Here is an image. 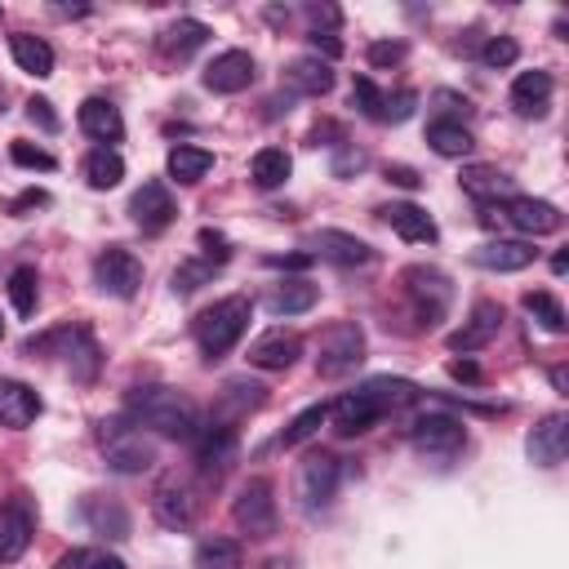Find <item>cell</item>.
<instances>
[{
    "mask_svg": "<svg viewBox=\"0 0 569 569\" xmlns=\"http://www.w3.org/2000/svg\"><path fill=\"white\" fill-rule=\"evenodd\" d=\"M124 409L142 431H156L169 440H196V431H200V409L178 387H160V382L138 387V391H129Z\"/></svg>",
    "mask_w": 569,
    "mask_h": 569,
    "instance_id": "1",
    "label": "cell"
},
{
    "mask_svg": "<svg viewBox=\"0 0 569 569\" xmlns=\"http://www.w3.org/2000/svg\"><path fill=\"white\" fill-rule=\"evenodd\" d=\"M249 316H253V302H249V298H240V293L218 298L213 307H204V311L196 316V325H191V329H196V347L204 351V360L227 356V351L244 338Z\"/></svg>",
    "mask_w": 569,
    "mask_h": 569,
    "instance_id": "2",
    "label": "cell"
},
{
    "mask_svg": "<svg viewBox=\"0 0 569 569\" xmlns=\"http://www.w3.org/2000/svg\"><path fill=\"white\" fill-rule=\"evenodd\" d=\"M360 360H365V329L356 320H338L320 333V356H316L320 378H347L351 369H360Z\"/></svg>",
    "mask_w": 569,
    "mask_h": 569,
    "instance_id": "3",
    "label": "cell"
},
{
    "mask_svg": "<svg viewBox=\"0 0 569 569\" xmlns=\"http://www.w3.org/2000/svg\"><path fill=\"white\" fill-rule=\"evenodd\" d=\"M102 453H107V467L120 476H142L147 467H156V440L124 422L102 427Z\"/></svg>",
    "mask_w": 569,
    "mask_h": 569,
    "instance_id": "4",
    "label": "cell"
},
{
    "mask_svg": "<svg viewBox=\"0 0 569 569\" xmlns=\"http://www.w3.org/2000/svg\"><path fill=\"white\" fill-rule=\"evenodd\" d=\"M231 520L249 538H267L276 529V489L267 476H249L231 498Z\"/></svg>",
    "mask_w": 569,
    "mask_h": 569,
    "instance_id": "5",
    "label": "cell"
},
{
    "mask_svg": "<svg viewBox=\"0 0 569 569\" xmlns=\"http://www.w3.org/2000/svg\"><path fill=\"white\" fill-rule=\"evenodd\" d=\"M342 485V462L333 453H307L302 467H298V480H293V493H298V507L302 511H320L333 502Z\"/></svg>",
    "mask_w": 569,
    "mask_h": 569,
    "instance_id": "6",
    "label": "cell"
},
{
    "mask_svg": "<svg viewBox=\"0 0 569 569\" xmlns=\"http://www.w3.org/2000/svg\"><path fill=\"white\" fill-rule=\"evenodd\" d=\"M409 440H413V449H418V453L453 458V453L467 445V427H462V418H453V413H445V409H431V413L413 418Z\"/></svg>",
    "mask_w": 569,
    "mask_h": 569,
    "instance_id": "7",
    "label": "cell"
},
{
    "mask_svg": "<svg viewBox=\"0 0 569 569\" xmlns=\"http://www.w3.org/2000/svg\"><path fill=\"white\" fill-rule=\"evenodd\" d=\"M405 289H409V302L418 311V325H440V316L449 311V276L436 271V267H409L405 271Z\"/></svg>",
    "mask_w": 569,
    "mask_h": 569,
    "instance_id": "8",
    "label": "cell"
},
{
    "mask_svg": "<svg viewBox=\"0 0 569 569\" xmlns=\"http://www.w3.org/2000/svg\"><path fill=\"white\" fill-rule=\"evenodd\" d=\"M93 284L111 298H133L138 284H142V262L120 249V244H107L98 258H93Z\"/></svg>",
    "mask_w": 569,
    "mask_h": 569,
    "instance_id": "9",
    "label": "cell"
},
{
    "mask_svg": "<svg viewBox=\"0 0 569 569\" xmlns=\"http://www.w3.org/2000/svg\"><path fill=\"white\" fill-rule=\"evenodd\" d=\"M151 511H156V520H160L164 529H191L196 516H200V498H196V489H191L187 480L169 476V480L156 485V493H151Z\"/></svg>",
    "mask_w": 569,
    "mask_h": 569,
    "instance_id": "10",
    "label": "cell"
},
{
    "mask_svg": "<svg viewBox=\"0 0 569 569\" xmlns=\"http://www.w3.org/2000/svg\"><path fill=\"white\" fill-rule=\"evenodd\" d=\"M31 533H36V507L27 493H13L0 507V560H18L31 547Z\"/></svg>",
    "mask_w": 569,
    "mask_h": 569,
    "instance_id": "11",
    "label": "cell"
},
{
    "mask_svg": "<svg viewBox=\"0 0 569 569\" xmlns=\"http://www.w3.org/2000/svg\"><path fill=\"white\" fill-rule=\"evenodd\" d=\"M129 218H133L147 236H156V231H164V227L178 218V204H173L169 187H164L160 178H151V182H142V187L133 191V200H129Z\"/></svg>",
    "mask_w": 569,
    "mask_h": 569,
    "instance_id": "12",
    "label": "cell"
},
{
    "mask_svg": "<svg viewBox=\"0 0 569 569\" xmlns=\"http://www.w3.org/2000/svg\"><path fill=\"white\" fill-rule=\"evenodd\" d=\"M298 356H302V338H298L293 329H267V333H258V338L249 342V351H244V360H249L253 369H267V373L289 369Z\"/></svg>",
    "mask_w": 569,
    "mask_h": 569,
    "instance_id": "13",
    "label": "cell"
},
{
    "mask_svg": "<svg viewBox=\"0 0 569 569\" xmlns=\"http://www.w3.org/2000/svg\"><path fill=\"white\" fill-rule=\"evenodd\" d=\"M200 80L213 93H240L253 84V53L249 49H222V53H213V62L204 67Z\"/></svg>",
    "mask_w": 569,
    "mask_h": 569,
    "instance_id": "14",
    "label": "cell"
},
{
    "mask_svg": "<svg viewBox=\"0 0 569 569\" xmlns=\"http://www.w3.org/2000/svg\"><path fill=\"white\" fill-rule=\"evenodd\" d=\"M516 231L525 236H551L560 227V209L551 200H538V196H511L502 209H498Z\"/></svg>",
    "mask_w": 569,
    "mask_h": 569,
    "instance_id": "15",
    "label": "cell"
},
{
    "mask_svg": "<svg viewBox=\"0 0 569 569\" xmlns=\"http://www.w3.org/2000/svg\"><path fill=\"white\" fill-rule=\"evenodd\" d=\"M311 253L325 258V262H338V267H365V262H373V249L360 236L338 231V227H320L311 236Z\"/></svg>",
    "mask_w": 569,
    "mask_h": 569,
    "instance_id": "16",
    "label": "cell"
},
{
    "mask_svg": "<svg viewBox=\"0 0 569 569\" xmlns=\"http://www.w3.org/2000/svg\"><path fill=\"white\" fill-rule=\"evenodd\" d=\"M498 329H502V307H498L493 298H480V302L471 307V316L462 320V329L449 333V347H453V351H476V347L493 342Z\"/></svg>",
    "mask_w": 569,
    "mask_h": 569,
    "instance_id": "17",
    "label": "cell"
},
{
    "mask_svg": "<svg viewBox=\"0 0 569 569\" xmlns=\"http://www.w3.org/2000/svg\"><path fill=\"white\" fill-rule=\"evenodd\" d=\"M525 449H529V458H533L538 467H560L565 453H569V418H565V413H547V418L529 431Z\"/></svg>",
    "mask_w": 569,
    "mask_h": 569,
    "instance_id": "18",
    "label": "cell"
},
{
    "mask_svg": "<svg viewBox=\"0 0 569 569\" xmlns=\"http://www.w3.org/2000/svg\"><path fill=\"white\" fill-rule=\"evenodd\" d=\"M378 213H382V222H387L400 240H409V244H436V240H440L431 213H427L422 204H413V200H396V204H387V209H378Z\"/></svg>",
    "mask_w": 569,
    "mask_h": 569,
    "instance_id": "19",
    "label": "cell"
},
{
    "mask_svg": "<svg viewBox=\"0 0 569 569\" xmlns=\"http://www.w3.org/2000/svg\"><path fill=\"white\" fill-rule=\"evenodd\" d=\"M378 418H387V413H382V409L373 405V396H365L360 387L347 391V396H338V400L329 405V422H333L338 436H360V431H369Z\"/></svg>",
    "mask_w": 569,
    "mask_h": 569,
    "instance_id": "20",
    "label": "cell"
},
{
    "mask_svg": "<svg viewBox=\"0 0 569 569\" xmlns=\"http://www.w3.org/2000/svg\"><path fill=\"white\" fill-rule=\"evenodd\" d=\"M231 458H236V427L231 422H209V427L196 431V462H200V471L222 476L231 467Z\"/></svg>",
    "mask_w": 569,
    "mask_h": 569,
    "instance_id": "21",
    "label": "cell"
},
{
    "mask_svg": "<svg viewBox=\"0 0 569 569\" xmlns=\"http://www.w3.org/2000/svg\"><path fill=\"white\" fill-rule=\"evenodd\" d=\"M551 93H556V80H551V71H520L516 80H511V107H516V116H547V107H551Z\"/></svg>",
    "mask_w": 569,
    "mask_h": 569,
    "instance_id": "22",
    "label": "cell"
},
{
    "mask_svg": "<svg viewBox=\"0 0 569 569\" xmlns=\"http://www.w3.org/2000/svg\"><path fill=\"white\" fill-rule=\"evenodd\" d=\"M44 400L36 396V387L18 382V378H0V427H31L40 418Z\"/></svg>",
    "mask_w": 569,
    "mask_h": 569,
    "instance_id": "23",
    "label": "cell"
},
{
    "mask_svg": "<svg viewBox=\"0 0 569 569\" xmlns=\"http://www.w3.org/2000/svg\"><path fill=\"white\" fill-rule=\"evenodd\" d=\"M76 120H80V129L93 138V142H120L124 138V116H120V107L116 102H107V98H84L80 102V111H76Z\"/></svg>",
    "mask_w": 569,
    "mask_h": 569,
    "instance_id": "24",
    "label": "cell"
},
{
    "mask_svg": "<svg viewBox=\"0 0 569 569\" xmlns=\"http://www.w3.org/2000/svg\"><path fill=\"white\" fill-rule=\"evenodd\" d=\"M262 400H267V387L262 382H253V378H227V387L218 396V418L213 422H231L236 427L244 413L262 409Z\"/></svg>",
    "mask_w": 569,
    "mask_h": 569,
    "instance_id": "25",
    "label": "cell"
},
{
    "mask_svg": "<svg viewBox=\"0 0 569 569\" xmlns=\"http://www.w3.org/2000/svg\"><path fill=\"white\" fill-rule=\"evenodd\" d=\"M533 258H538V249L525 240H489V244L471 249V262L485 271H525Z\"/></svg>",
    "mask_w": 569,
    "mask_h": 569,
    "instance_id": "26",
    "label": "cell"
},
{
    "mask_svg": "<svg viewBox=\"0 0 569 569\" xmlns=\"http://www.w3.org/2000/svg\"><path fill=\"white\" fill-rule=\"evenodd\" d=\"M284 84H289L293 93L320 98V93L333 89V67H329L325 58H316V53H302V58H293V62L284 67Z\"/></svg>",
    "mask_w": 569,
    "mask_h": 569,
    "instance_id": "27",
    "label": "cell"
},
{
    "mask_svg": "<svg viewBox=\"0 0 569 569\" xmlns=\"http://www.w3.org/2000/svg\"><path fill=\"white\" fill-rule=\"evenodd\" d=\"M80 516H84V525H89L93 533H102V538H129V511H124L116 498H107V493H89V498L80 502Z\"/></svg>",
    "mask_w": 569,
    "mask_h": 569,
    "instance_id": "28",
    "label": "cell"
},
{
    "mask_svg": "<svg viewBox=\"0 0 569 569\" xmlns=\"http://www.w3.org/2000/svg\"><path fill=\"white\" fill-rule=\"evenodd\" d=\"M9 53H13L18 71H27V76H36V80L53 76V49H49V40H40V36H31V31H13V36H9Z\"/></svg>",
    "mask_w": 569,
    "mask_h": 569,
    "instance_id": "29",
    "label": "cell"
},
{
    "mask_svg": "<svg viewBox=\"0 0 569 569\" xmlns=\"http://www.w3.org/2000/svg\"><path fill=\"white\" fill-rule=\"evenodd\" d=\"M458 182H462V191L476 196L480 204L511 200V178H507L502 169H493V164H467V169L458 173Z\"/></svg>",
    "mask_w": 569,
    "mask_h": 569,
    "instance_id": "30",
    "label": "cell"
},
{
    "mask_svg": "<svg viewBox=\"0 0 569 569\" xmlns=\"http://www.w3.org/2000/svg\"><path fill=\"white\" fill-rule=\"evenodd\" d=\"M191 565H196V569H244V547H240L236 538L213 533V538H200V542H196Z\"/></svg>",
    "mask_w": 569,
    "mask_h": 569,
    "instance_id": "31",
    "label": "cell"
},
{
    "mask_svg": "<svg viewBox=\"0 0 569 569\" xmlns=\"http://www.w3.org/2000/svg\"><path fill=\"white\" fill-rule=\"evenodd\" d=\"M427 147H431L436 156L462 160V156L476 147V138H471V129H467L462 120H431V124H427Z\"/></svg>",
    "mask_w": 569,
    "mask_h": 569,
    "instance_id": "32",
    "label": "cell"
},
{
    "mask_svg": "<svg viewBox=\"0 0 569 569\" xmlns=\"http://www.w3.org/2000/svg\"><path fill=\"white\" fill-rule=\"evenodd\" d=\"M289 173H293V160H289L284 147H262V151L249 160V178H253V187H262V191H276Z\"/></svg>",
    "mask_w": 569,
    "mask_h": 569,
    "instance_id": "33",
    "label": "cell"
},
{
    "mask_svg": "<svg viewBox=\"0 0 569 569\" xmlns=\"http://www.w3.org/2000/svg\"><path fill=\"white\" fill-rule=\"evenodd\" d=\"M204 40H209V27H204L200 18H178V22L164 27L160 49H164L169 58H187V53H196Z\"/></svg>",
    "mask_w": 569,
    "mask_h": 569,
    "instance_id": "34",
    "label": "cell"
},
{
    "mask_svg": "<svg viewBox=\"0 0 569 569\" xmlns=\"http://www.w3.org/2000/svg\"><path fill=\"white\" fill-rule=\"evenodd\" d=\"M164 169H169L173 182L191 187V182H200L213 169V151H204V147H173L169 160H164Z\"/></svg>",
    "mask_w": 569,
    "mask_h": 569,
    "instance_id": "35",
    "label": "cell"
},
{
    "mask_svg": "<svg viewBox=\"0 0 569 569\" xmlns=\"http://www.w3.org/2000/svg\"><path fill=\"white\" fill-rule=\"evenodd\" d=\"M120 178H124V160L116 147H98L84 156V182L93 191H111V187H120Z\"/></svg>",
    "mask_w": 569,
    "mask_h": 569,
    "instance_id": "36",
    "label": "cell"
},
{
    "mask_svg": "<svg viewBox=\"0 0 569 569\" xmlns=\"http://www.w3.org/2000/svg\"><path fill=\"white\" fill-rule=\"evenodd\" d=\"M360 391L373 396V405L382 413H396V409H405V405L418 400V387L409 378H369V382H360Z\"/></svg>",
    "mask_w": 569,
    "mask_h": 569,
    "instance_id": "37",
    "label": "cell"
},
{
    "mask_svg": "<svg viewBox=\"0 0 569 569\" xmlns=\"http://www.w3.org/2000/svg\"><path fill=\"white\" fill-rule=\"evenodd\" d=\"M316 298H320V289L311 280H284L280 289H271L267 307H271V316H298V311H311Z\"/></svg>",
    "mask_w": 569,
    "mask_h": 569,
    "instance_id": "38",
    "label": "cell"
},
{
    "mask_svg": "<svg viewBox=\"0 0 569 569\" xmlns=\"http://www.w3.org/2000/svg\"><path fill=\"white\" fill-rule=\"evenodd\" d=\"M9 302H13L18 316H31L36 311V302H40V276H36V267H13L9 271Z\"/></svg>",
    "mask_w": 569,
    "mask_h": 569,
    "instance_id": "39",
    "label": "cell"
},
{
    "mask_svg": "<svg viewBox=\"0 0 569 569\" xmlns=\"http://www.w3.org/2000/svg\"><path fill=\"white\" fill-rule=\"evenodd\" d=\"M525 311H529L547 333H565V307H560V298H556V293H547V289L525 293Z\"/></svg>",
    "mask_w": 569,
    "mask_h": 569,
    "instance_id": "40",
    "label": "cell"
},
{
    "mask_svg": "<svg viewBox=\"0 0 569 569\" xmlns=\"http://www.w3.org/2000/svg\"><path fill=\"white\" fill-rule=\"evenodd\" d=\"M218 267H222V262H213V258H187V262L173 271V293H196L200 284L213 280Z\"/></svg>",
    "mask_w": 569,
    "mask_h": 569,
    "instance_id": "41",
    "label": "cell"
},
{
    "mask_svg": "<svg viewBox=\"0 0 569 569\" xmlns=\"http://www.w3.org/2000/svg\"><path fill=\"white\" fill-rule=\"evenodd\" d=\"M329 422V405H307L289 427H284V436H280V445H302V440H311L320 427Z\"/></svg>",
    "mask_w": 569,
    "mask_h": 569,
    "instance_id": "42",
    "label": "cell"
},
{
    "mask_svg": "<svg viewBox=\"0 0 569 569\" xmlns=\"http://www.w3.org/2000/svg\"><path fill=\"white\" fill-rule=\"evenodd\" d=\"M58 569H129L120 556H111V551H98V547H76V551H67L62 560H58Z\"/></svg>",
    "mask_w": 569,
    "mask_h": 569,
    "instance_id": "43",
    "label": "cell"
},
{
    "mask_svg": "<svg viewBox=\"0 0 569 569\" xmlns=\"http://www.w3.org/2000/svg\"><path fill=\"white\" fill-rule=\"evenodd\" d=\"M351 107L369 120H382V89L369 80V76H356L351 80Z\"/></svg>",
    "mask_w": 569,
    "mask_h": 569,
    "instance_id": "44",
    "label": "cell"
},
{
    "mask_svg": "<svg viewBox=\"0 0 569 569\" xmlns=\"http://www.w3.org/2000/svg\"><path fill=\"white\" fill-rule=\"evenodd\" d=\"M520 58V44L511 40V36H493V40H485V49H480V62L485 67H511Z\"/></svg>",
    "mask_w": 569,
    "mask_h": 569,
    "instance_id": "45",
    "label": "cell"
},
{
    "mask_svg": "<svg viewBox=\"0 0 569 569\" xmlns=\"http://www.w3.org/2000/svg\"><path fill=\"white\" fill-rule=\"evenodd\" d=\"M413 107H418V93H413V89H396V93H382V120H391V124L409 120V116H413Z\"/></svg>",
    "mask_w": 569,
    "mask_h": 569,
    "instance_id": "46",
    "label": "cell"
},
{
    "mask_svg": "<svg viewBox=\"0 0 569 569\" xmlns=\"http://www.w3.org/2000/svg\"><path fill=\"white\" fill-rule=\"evenodd\" d=\"M9 156H13V164H22V169H40V173L58 169V160H53L44 147H31V142H13Z\"/></svg>",
    "mask_w": 569,
    "mask_h": 569,
    "instance_id": "47",
    "label": "cell"
},
{
    "mask_svg": "<svg viewBox=\"0 0 569 569\" xmlns=\"http://www.w3.org/2000/svg\"><path fill=\"white\" fill-rule=\"evenodd\" d=\"M302 13H307V27H311V36H316V31H320V36H333V27L342 22V13H338L333 4H307Z\"/></svg>",
    "mask_w": 569,
    "mask_h": 569,
    "instance_id": "48",
    "label": "cell"
},
{
    "mask_svg": "<svg viewBox=\"0 0 569 569\" xmlns=\"http://www.w3.org/2000/svg\"><path fill=\"white\" fill-rule=\"evenodd\" d=\"M405 58V44L400 40H378V44H369V62L373 67H391V62H400Z\"/></svg>",
    "mask_w": 569,
    "mask_h": 569,
    "instance_id": "49",
    "label": "cell"
},
{
    "mask_svg": "<svg viewBox=\"0 0 569 569\" xmlns=\"http://www.w3.org/2000/svg\"><path fill=\"white\" fill-rule=\"evenodd\" d=\"M27 116H31L40 129H49V133L58 129V116H53V102H49V98H27Z\"/></svg>",
    "mask_w": 569,
    "mask_h": 569,
    "instance_id": "50",
    "label": "cell"
},
{
    "mask_svg": "<svg viewBox=\"0 0 569 569\" xmlns=\"http://www.w3.org/2000/svg\"><path fill=\"white\" fill-rule=\"evenodd\" d=\"M356 169H365V151H356V147H342V151L333 156V173L342 178V173H356Z\"/></svg>",
    "mask_w": 569,
    "mask_h": 569,
    "instance_id": "51",
    "label": "cell"
},
{
    "mask_svg": "<svg viewBox=\"0 0 569 569\" xmlns=\"http://www.w3.org/2000/svg\"><path fill=\"white\" fill-rule=\"evenodd\" d=\"M40 204H49V196H44V191H22V196L9 204V213H13V218H22L27 209H40Z\"/></svg>",
    "mask_w": 569,
    "mask_h": 569,
    "instance_id": "52",
    "label": "cell"
},
{
    "mask_svg": "<svg viewBox=\"0 0 569 569\" xmlns=\"http://www.w3.org/2000/svg\"><path fill=\"white\" fill-rule=\"evenodd\" d=\"M449 378H458V382H480V365H476V360H449Z\"/></svg>",
    "mask_w": 569,
    "mask_h": 569,
    "instance_id": "53",
    "label": "cell"
},
{
    "mask_svg": "<svg viewBox=\"0 0 569 569\" xmlns=\"http://www.w3.org/2000/svg\"><path fill=\"white\" fill-rule=\"evenodd\" d=\"M387 178H391V182H400V187H409V191L422 182V178H418L409 164H387Z\"/></svg>",
    "mask_w": 569,
    "mask_h": 569,
    "instance_id": "54",
    "label": "cell"
},
{
    "mask_svg": "<svg viewBox=\"0 0 569 569\" xmlns=\"http://www.w3.org/2000/svg\"><path fill=\"white\" fill-rule=\"evenodd\" d=\"M271 267H307L311 262V253H289V258H267Z\"/></svg>",
    "mask_w": 569,
    "mask_h": 569,
    "instance_id": "55",
    "label": "cell"
},
{
    "mask_svg": "<svg viewBox=\"0 0 569 569\" xmlns=\"http://www.w3.org/2000/svg\"><path fill=\"white\" fill-rule=\"evenodd\" d=\"M551 387H556V391H565V387H569V378H565V369H551Z\"/></svg>",
    "mask_w": 569,
    "mask_h": 569,
    "instance_id": "56",
    "label": "cell"
},
{
    "mask_svg": "<svg viewBox=\"0 0 569 569\" xmlns=\"http://www.w3.org/2000/svg\"><path fill=\"white\" fill-rule=\"evenodd\" d=\"M262 569H293L284 556H271V560H262Z\"/></svg>",
    "mask_w": 569,
    "mask_h": 569,
    "instance_id": "57",
    "label": "cell"
},
{
    "mask_svg": "<svg viewBox=\"0 0 569 569\" xmlns=\"http://www.w3.org/2000/svg\"><path fill=\"white\" fill-rule=\"evenodd\" d=\"M0 333H4V320H0Z\"/></svg>",
    "mask_w": 569,
    "mask_h": 569,
    "instance_id": "58",
    "label": "cell"
}]
</instances>
